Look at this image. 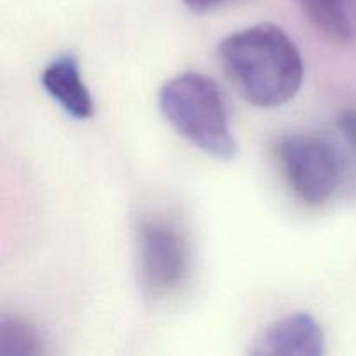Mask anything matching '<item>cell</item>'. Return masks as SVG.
Listing matches in <instances>:
<instances>
[{
  "label": "cell",
  "mask_w": 356,
  "mask_h": 356,
  "mask_svg": "<svg viewBox=\"0 0 356 356\" xmlns=\"http://www.w3.org/2000/svg\"><path fill=\"white\" fill-rule=\"evenodd\" d=\"M325 353V332L318 320L306 312L268 323L252 339V356H322Z\"/></svg>",
  "instance_id": "5b68a950"
},
{
  "label": "cell",
  "mask_w": 356,
  "mask_h": 356,
  "mask_svg": "<svg viewBox=\"0 0 356 356\" xmlns=\"http://www.w3.org/2000/svg\"><path fill=\"white\" fill-rule=\"evenodd\" d=\"M40 82L49 96L76 120L92 117L94 101L83 83L79 61L73 54H61L44 68Z\"/></svg>",
  "instance_id": "8992f818"
},
{
  "label": "cell",
  "mask_w": 356,
  "mask_h": 356,
  "mask_svg": "<svg viewBox=\"0 0 356 356\" xmlns=\"http://www.w3.org/2000/svg\"><path fill=\"white\" fill-rule=\"evenodd\" d=\"M139 280L146 294L165 298L179 291L190 273V247L183 233L162 219L138 226Z\"/></svg>",
  "instance_id": "277c9868"
},
{
  "label": "cell",
  "mask_w": 356,
  "mask_h": 356,
  "mask_svg": "<svg viewBox=\"0 0 356 356\" xmlns=\"http://www.w3.org/2000/svg\"><path fill=\"white\" fill-rule=\"evenodd\" d=\"M159 106L177 134L207 155L232 160L238 153L225 97L211 76L200 72L172 76L160 89Z\"/></svg>",
  "instance_id": "7a4b0ae2"
},
{
  "label": "cell",
  "mask_w": 356,
  "mask_h": 356,
  "mask_svg": "<svg viewBox=\"0 0 356 356\" xmlns=\"http://www.w3.org/2000/svg\"><path fill=\"white\" fill-rule=\"evenodd\" d=\"M312 26L332 44H356V0H296Z\"/></svg>",
  "instance_id": "52a82bcc"
},
{
  "label": "cell",
  "mask_w": 356,
  "mask_h": 356,
  "mask_svg": "<svg viewBox=\"0 0 356 356\" xmlns=\"http://www.w3.org/2000/svg\"><path fill=\"white\" fill-rule=\"evenodd\" d=\"M40 353H44V348L33 327L19 318L2 316L0 356H35Z\"/></svg>",
  "instance_id": "ba28073f"
},
{
  "label": "cell",
  "mask_w": 356,
  "mask_h": 356,
  "mask_svg": "<svg viewBox=\"0 0 356 356\" xmlns=\"http://www.w3.org/2000/svg\"><path fill=\"white\" fill-rule=\"evenodd\" d=\"M222 72L240 96L257 108H277L299 92L305 61L291 35L257 23L226 35L218 45Z\"/></svg>",
  "instance_id": "6da1fadb"
},
{
  "label": "cell",
  "mask_w": 356,
  "mask_h": 356,
  "mask_svg": "<svg viewBox=\"0 0 356 356\" xmlns=\"http://www.w3.org/2000/svg\"><path fill=\"white\" fill-rule=\"evenodd\" d=\"M184 6L195 14H209L214 10L221 9V7L229 6V3L236 2V0H183Z\"/></svg>",
  "instance_id": "30bf717a"
},
{
  "label": "cell",
  "mask_w": 356,
  "mask_h": 356,
  "mask_svg": "<svg viewBox=\"0 0 356 356\" xmlns=\"http://www.w3.org/2000/svg\"><path fill=\"white\" fill-rule=\"evenodd\" d=\"M285 181L306 205H323L343 179V162L329 139L315 134H287L277 143Z\"/></svg>",
  "instance_id": "3957f363"
},
{
  "label": "cell",
  "mask_w": 356,
  "mask_h": 356,
  "mask_svg": "<svg viewBox=\"0 0 356 356\" xmlns=\"http://www.w3.org/2000/svg\"><path fill=\"white\" fill-rule=\"evenodd\" d=\"M337 127L356 156V106L346 108L337 118Z\"/></svg>",
  "instance_id": "9c48e42d"
}]
</instances>
